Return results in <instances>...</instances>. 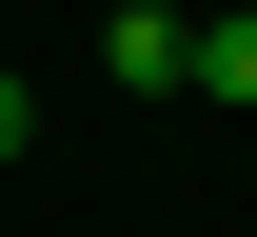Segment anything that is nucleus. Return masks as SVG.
<instances>
[{"instance_id": "nucleus-2", "label": "nucleus", "mask_w": 257, "mask_h": 237, "mask_svg": "<svg viewBox=\"0 0 257 237\" xmlns=\"http://www.w3.org/2000/svg\"><path fill=\"white\" fill-rule=\"evenodd\" d=\"M178 79H198V99H237V119H257V20H237V0L198 20V60H178Z\"/></svg>"}, {"instance_id": "nucleus-3", "label": "nucleus", "mask_w": 257, "mask_h": 237, "mask_svg": "<svg viewBox=\"0 0 257 237\" xmlns=\"http://www.w3.org/2000/svg\"><path fill=\"white\" fill-rule=\"evenodd\" d=\"M20 138H40V99H20V79H0V158H20Z\"/></svg>"}, {"instance_id": "nucleus-4", "label": "nucleus", "mask_w": 257, "mask_h": 237, "mask_svg": "<svg viewBox=\"0 0 257 237\" xmlns=\"http://www.w3.org/2000/svg\"><path fill=\"white\" fill-rule=\"evenodd\" d=\"M237 20H257V0H237Z\"/></svg>"}, {"instance_id": "nucleus-1", "label": "nucleus", "mask_w": 257, "mask_h": 237, "mask_svg": "<svg viewBox=\"0 0 257 237\" xmlns=\"http://www.w3.org/2000/svg\"><path fill=\"white\" fill-rule=\"evenodd\" d=\"M99 60H119V79H178V60H198V20H178V0H119V20H99Z\"/></svg>"}]
</instances>
